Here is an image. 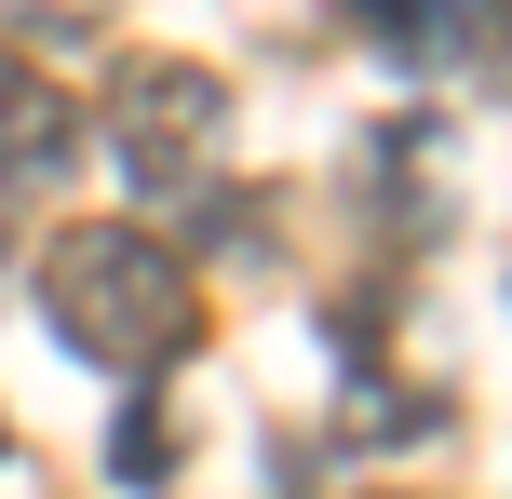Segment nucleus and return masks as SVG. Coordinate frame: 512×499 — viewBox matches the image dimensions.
I'll list each match as a JSON object with an SVG mask.
<instances>
[{
    "mask_svg": "<svg viewBox=\"0 0 512 499\" xmlns=\"http://www.w3.org/2000/svg\"><path fill=\"white\" fill-rule=\"evenodd\" d=\"M41 324H54L95 378L162 392V378L203 351V284H189V257H176L162 230H135V216H81V230L41 243Z\"/></svg>",
    "mask_w": 512,
    "mask_h": 499,
    "instance_id": "f257e3e1",
    "label": "nucleus"
},
{
    "mask_svg": "<svg viewBox=\"0 0 512 499\" xmlns=\"http://www.w3.org/2000/svg\"><path fill=\"white\" fill-rule=\"evenodd\" d=\"M216 135H230V95H216L203 68H135L122 95H108V162L135 176V203H176V189H203Z\"/></svg>",
    "mask_w": 512,
    "mask_h": 499,
    "instance_id": "f03ea898",
    "label": "nucleus"
},
{
    "mask_svg": "<svg viewBox=\"0 0 512 499\" xmlns=\"http://www.w3.org/2000/svg\"><path fill=\"white\" fill-rule=\"evenodd\" d=\"M364 41L432 81H499V0H351Z\"/></svg>",
    "mask_w": 512,
    "mask_h": 499,
    "instance_id": "7ed1b4c3",
    "label": "nucleus"
},
{
    "mask_svg": "<svg viewBox=\"0 0 512 499\" xmlns=\"http://www.w3.org/2000/svg\"><path fill=\"white\" fill-rule=\"evenodd\" d=\"M81 162V108H68V81H41L14 41H0V203L14 189H54Z\"/></svg>",
    "mask_w": 512,
    "mask_h": 499,
    "instance_id": "20e7f679",
    "label": "nucleus"
}]
</instances>
